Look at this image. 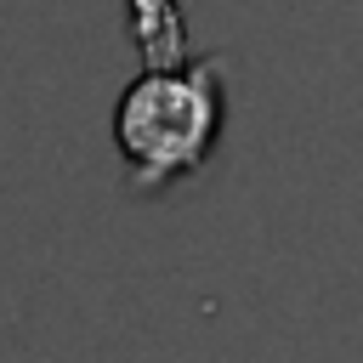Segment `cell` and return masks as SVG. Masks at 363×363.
I'll return each mask as SVG.
<instances>
[{"instance_id":"6da1fadb","label":"cell","mask_w":363,"mask_h":363,"mask_svg":"<svg viewBox=\"0 0 363 363\" xmlns=\"http://www.w3.org/2000/svg\"><path fill=\"white\" fill-rule=\"evenodd\" d=\"M221 62L142 68L113 108V147L130 193H159L164 182L199 170L221 130Z\"/></svg>"},{"instance_id":"7a4b0ae2","label":"cell","mask_w":363,"mask_h":363,"mask_svg":"<svg viewBox=\"0 0 363 363\" xmlns=\"http://www.w3.org/2000/svg\"><path fill=\"white\" fill-rule=\"evenodd\" d=\"M125 34L142 51V68H187L182 0H125Z\"/></svg>"}]
</instances>
